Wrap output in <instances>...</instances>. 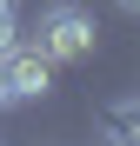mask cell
<instances>
[{
  "label": "cell",
  "instance_id": "1",
  "mask_svg": "<svg viewBox=\"0 0 140 146\" xmlns=\"http://www.w3.org/2000/svg\"><path fill=\"white\" fill-rule=\"evenodd\" d=\"M33 46L54 66H74V60H87L93 46H100V20L80 7V0H47L40 20H33Z\"/></svg>",
  "mask_w": 140,
  "mask_h": 146
},
{
  "label": "cell",
  "instance_id": "2",
  "mask_svg": "<svg viewBox=\"0 0 140 146\" xmlns=\"http://www.w3.org/2000/svg\"><path fill=\"white\" fill-rule=\"evenodd\" d=\"M0 60H7L13 100H47V93H54V60H47L33 40H7V46H0Z\"/></svg>",
  "mask_w": 140,
  "mask_h": 146
},
{
  "label": "cell",
  "instance_id": "3",
  "mask_svg": "<svg viewBox=\"0 0 140 146\" xmlns=\"http://www.w3.org/2000/svg\"><path fill=\"white\" fill-rule=\"evenodd\" d=\"M93 126H100V146H140V93L107 100L93 113Z\"/></svg>",
  "mask_w": 140,
  "mask_h": 146
},
{
  "label": "cell",
  "instance_id": "4",
  "mask_svg": "<svg viewBox=\"0 0 140 146\" xmlns=\"http://www.w3.org/2000/svg\"><path fill=\"white\" fill-rule=\"evenodd\" d=\"M20 33V0H0V46Z\"/></svg>",
  "mask_w": 140,
  "mask_h": 146
},
{
  "label": "cell",
  "instance_id": "5",
  "mask_svg": "<svg viewBox=\"0 0 140 146\" xmlns=\"http://www.w3.org/2000/svg\"><path fill=\"white\" fill-rule=\"evenodd\" d=\"M120 7H127V13H140V0H120Z\"/></svg>",
  "mask_w": 140,
  "mask_h": 146
}]
</instances>
